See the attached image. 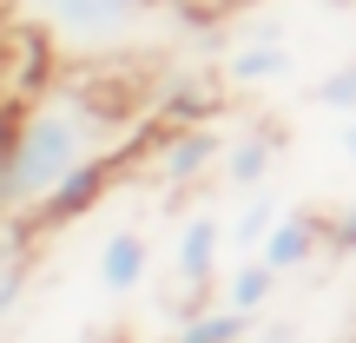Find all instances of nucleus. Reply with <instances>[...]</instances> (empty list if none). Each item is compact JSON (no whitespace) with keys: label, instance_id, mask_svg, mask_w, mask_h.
Here are the masks:
<instances>
[{"label":"nucleus","instance_id":"1","mask_svg":"<svg viewBox=\"0 0 356 343\" xmlns=\"http://www.w3.org/2000/svg\"><path fill=\"white\" fill-rule=\"evenodd\" d=\"M99 152H106V113L86 93L33 99L0 139V218H40V205Z\"/></svg>","mask_w":356,"mask_h":343},{"label":"nucleus","instance_id":"2","mask_svg":"<svg viewBox=\"0 0 356 343\" xmlns=\"http://www.w3.org/2000/svg\"><path fill=\"white\" fill-rule=\"evenodd\" d=\"M20 7H26V20H33L60 53L92 60V53L126 47V40L145 26L152 0H20Z\"/></svg>","mask_w":356,"mask_h":343},{"label":"nucleus","instance_id":"3","mask_svg":"<svg viewBox=\"0 0 356 343\" xmlns=\"http://www.w3.org/2000/svg\"><path fill=\"white\" fill-rule=\"evenodd\" d=\"M317 251H323V218L317 212H284L277 225H270V238L257 244V257H264L270 271H304Z\"/></svg>","mask_w":356,"mask_h":343},{"label":"nucleus","instance_id":"4","mask_svg":"<svg viewBox=\"0 0 356 343\" xmlns=\"http://www.w3.org/2000/svg\"><path fill=\"white\" fill-rule=\"evenodd\" d=\"M225 145H231V139H218L211 126H172L165 152H159V178H165V185H191L204 166L225 159Z\"/></svg>","mask_w":356,"mask_h":343},{"label":"nucleus","instance_id":"5","mask_svg":"<svg viewBox=\"0 0 356 343\" xmlns=\"http://www.w3.org/2000/svg\"><path fill=\"white\" fill-rule=\"evenodd\" d=\"M113 166H119V159H106V152H99V159H86V166H79V172L47 198V205H40V225H73V218H86L92 205L106 198V185H113Z\"/></svg>","mask_w":356,"mask_h":343},{"label":"nucleus","instance_id":"6","mask_svg":"<svg viewBox=\"0 0 356 343\" xmlns=\"http://www.w3.org/2000/svg\"><path fill=\"white\" fill-rule=\"evenodd\" d=\"M231 231L218 225L211 212L185 218V231H178V284H191V291H204V284L218 278V251H225Z\"/></svg>","mask_w":356,"mask_h":343},{"label":"nucleus","instance_id":"7","mask_svg":"<svg viewBox=\"0 0 356 343\" xmlns=\"http://www.w3.org/2000/svg\"><path fill=\"white\" fill-rule=\"evenodd\" d=\"M277 132H244V139H231L225 145V185H238V191H264V178H270V159H277Z\"/></svg>","mask_w":356,"mask_h":343},{"label":"nucleus","instance_id":"8","mask_svg":"<svg viewBox=\"0 0 356 343\" xmlns=\"http://www.w3.org/2000/svg\"><path fill=\"white\" fill-rule=\"evenodd\" d=\"M145 271H152V244L139 231H113L99 244V284L106 291H132V284H145Z\"/></svg>","mask_w":356,"mask_h":343},{"label":"nucleus","instance_id":"9","mask_svg":"<svg viewBox=\"0 0 356 343\" xmlns=\"http://www.w3.org/2000/svg\"><path fill=\"white\" fill-rule=\"evenodd\" d=\"M284 73H291L284 40H244V47L225 60V79H231V86H270V79H284Z\"/></svg>","mask_w":356,"mask_h":343},{"label":"nucleus","instance_id":"10","mask_svg":"<svg viewBox=\"0 0 356 343\" xmlns=\"http://www.w3.org/2000/svg\"><path fill=\"white\" fill-rule=\"evenodd\" d=\"M251 337V310L225 304V310H198V317L178 330V343H244Z\"/></svg>","mask_w":356,"mask_h":343},{"label":"nucleus","instance_id":"11","mask_svg":"<svg viewBox=\"0 0 356 343\" xmlns=\"http://www.w3.org/2000/svg\"><path fill=\"white\" fill-rule=\"evenodd\" d=\"M277 278H284V271H270L264 257H257V264H244L238 278L225 284V304H238V310H251V317H257V310L270 304V291H277Z\"/></svg>","mask_w":356,"mask_h":343},{"label":"nucleus","instance_id":"12","mask_svg":"<svg viewBox=\"0 0 356 343\" xmlns=\"http://www.w3.org/2000/svg\"><path fill=\"white\" fill-rule=\"evenodd\" d=\"M277 218H284V212H277V198H264V191H257V198H251V212L231 225V238L251 251V244H264V238H270V225H277Z\"/></svg>","mask_w":356,"mask_h":343},{"label":"nucleus","instance_id":"13","mask_svg":"<svg viewBox=\"0 0 356 343\" xmlns=\"http://www.w3.org/2000/svg\"><path fill=\"white\" fill-rule=\"evenodd\" d=\"M310 99L330 106V113H356V60H350V66H337L330 79H317V86H310Z\"/></svg>","mask_w":356,"mask_h":343},{"label":"nucleus","instance_id":"14","mask_svg":"<svg viewBox=\"0 0 356 343\" xmlns=\"http://www.w3.org/2000/svg\"><path fill=\"white\" fill-rule=\"evenodd\" d=\"M323 244H330V251H356V205L337 212V218H323Z\"/></svg>","mask_w":356,"mask_h":343},{"label":"nucleus","instance_id":"15","mask_svg":"<svg viewBox=\"0 0 356 343\" xmlns=\"http://www.w3.org/2000/svg\"><path fill=\"white\" fill-rule=\"evenodd\" d=\"M20 291H26V271H20V264H0V317L20 304Z\"/></svg>","mask_w":356,"mask_h":343},{"label":"nucleus","instance_id":"16","mask_svg":"<svg viewBox=\"0 0 356 343\" xmlns=\"http://www.w3.org/2000/svg\"><path fill=\"white\" fill-rule=\"evenodd\" d=\"M264 343H297V330H291V324H270V330H264Z\"/></svg>","mask_w":356,"mask_h":343},{"label":"nucleus","instance_id":"17","mask_svg":"<svg viewBox=\"0 0 356 343\" xmlns=\"http://www.w3.org/2000/svg\"><path fill=\"white\" fill-rule=\"evenodd\" d=\"M343 152L356 159V119H350V126H343Z\"/></svg>","mask_w":356,"mask_h":343},{"label":"nucleus","instance_id":"18","mask_svg":"<svg viewBox=\"0 0 356 343\" xmlns=\"http://www.w3.org/2000/svg\"><path fill=\"white\" fill-rule=\"evenodd\" d=\"M330 7H356V0H330Z\"/></svg>","mask_w":356,"mask_h":343}]
</instances>
